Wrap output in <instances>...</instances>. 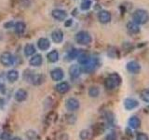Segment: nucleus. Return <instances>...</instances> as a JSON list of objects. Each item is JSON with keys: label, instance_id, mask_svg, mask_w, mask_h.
Here are the masks:
<instances>
[{"label": "nucleus", "instance_id": "obj_1", "mask_svg": "<svg viewBox=\"0 0 149 140\" xmlns=\"http://www.w3.org/2000/svg\"><path fill=\"white\" fill-rule=\"evenodd\" d=\"M149 21V13L146 9L139 8L136 9L132 14V22L137 25H143Z\"/></svg>", "mask_w": 149, "mask_h": 140}, {"label": "nucleus", "instance_id": "obj_2", "mask_svg": "<svg viewBox=\"0 0 149 140\" xmlns=\"http://www.w3.org/2000/svg\"><path fill=\"white\" fill-rule=\"evenodd\" d=\"M120 83H121V78L119 75L116 73L111 74L104 80V85L108 90H114L115 88L120 85Z\"/></svg>", "mask_w": 149, "mask_h": 140}, {"label": "nucleus", "instance_id": "obj_3", "mask_svg": "<svg viewBox=\"0 0 149 140\" xmlns=\"http://www.w3.org/2000/svg\"><path fill=\"white\" fill-rule=\"evenodd\" d=\"M74 39H76L77 43H78L79 45H84V46L91 44L92 41L91 34L87 31H80L77 33L76 36H74Z\"/></svg>", "mask_w": 149, "mask_h": 140}, {"label": "nucleus", "instance_id": "obj_4", "mask_svg": "<svg viewBox=\"0 0 149 140\" xmlns=\"http://www.w3.org/2000/svg\"><path fill=\"white\" fill-rule=\"evenodd\" d=\"M14 62H15V58L9 51H5L0 55V63L4 66H11V65L14 64Z\"/></svg>", "mask_w": 149, "mask_h": 140}, {"label": "nucleus", "instance_id": "obj_5", "mask_svg": "<svg viewBox=\"0 0 149 140\" xmlns=\"http://www.w3.org/2000/svg\"><path fill=\"white\" fill-rule=\"evenodd\" d=\"M98 66V59L97 58H91L90 61L83 65L82 68V71H85L87 73H91L92 71H94L96 69V67Z\"/></svg>", "mask_w": 149, "mask_h": 140}, {"label": "nucleus", "instance_id": "obj_6", "mask_svg": "<svg viewBox=\"0 0 149 140\" xmlns=\"http://www.w3.org/2000/svg\"><path fill=\"white\" fill-rule=\"evenodd\" d=\"M65 107L69 111H76L79 108V102L76 98H68L65 102Z\"/></svg>", "mask_w": 149, "mask_h": 140}, {"label": "nucleus", "instance_id": "obj_7", "mask_svg": "<svg viewBox=\"0 0 149 140\" xmlns=\"http://www.w3.org/2000/svg\"><path fill=\"white\" fill-rule=\"evenodd\" d=\"M126 68L132 74H138L141 70V65L137 62V61H130L127 64H126Z\"/></svg>", "mask_w": 149, "mask_h": 140}, {"label": "nucleus", "instance_id": "obj_8", "mask_svg": "<svg viewBox=\"0 0 149 140\" xmlns=\"http://www.w3.org/2000/svg\"><path fill=\"white\" fill-rule=\"evenodd\" d=\"M51 15L52 17L55 19V20L60 21V22H63L64 21L65 19L67 18V13L65 10H63V9H60V8H55L51 12Z\"/></svg>", "mask_w": 149, "mask_h": 140}, {"label": "nucleus", "instance_id": "obj_9", "mask_svg": "<svg viewBox=\"0 0 149 140\" xmlns=\"http://www.w3.org/2000/svg\"><path fill=\"white\" fill-rule=\"evenodd\" d=\"M112 19L111 13L107 10H101L98 13V20L101 23H104V24H106V23L110 22Z\"/></svg>", "mask_w": 149, "mask_h": 140}, {"label": "nucleus", "instance_id": "obj_10", "mask_svg": "<svg viewBox=\"0 0 149 140\" xmlns=\"http://www.w3.org/2000/svg\"><path fill=\"white\" fill-rule=\"evenodd\" d=\"M50 77L51 78L53 79L54 81H59V80H62L64 77V74L62 68H54L53 70H51L50 72Z\"/></svg>", "mask_w": 149, "mask_h": 140}, {"label": "nucleus", "instance_id": "obj_11", "mask_svg": "<svg viewBox=\"0 0 149 140\" xmlns=\"http://www.w3.org/2000/svg\"><path fill=\"white\" fill-rule=\"evenodd\" d=\"M139 106V103L137 100L132 99V98H127L124 100V107L127 110H132Z\"/></svg>", "mask_w": 149, "mask_h": 140}, {"label": "nucleus", "instance_id": "obj_12", "mask_svg": "<svg viewBox=\"0 0 149 140\" xmlns=\"http://www.w3.org/2000/svg\"><path fill=\"white\" fill-rule=\"evenodd\" d=\"M82 72V68L79 66L77 64H73L70 66L69 68V73H70V76H71L73 78H77L80 76V74Z\"/></svg>", "mask_w": 149, "mask_h": 140}, {"label": "nucleus", "instance_id": "obj_13", "mask_svg": "<svg viewBox=\"0 0 149 140\" xmlns=\"http://www.w3.org/2000/svg\"><path fill=\"white\" fill-rule=\"evenodd\" d=\"M37 47L38 49L41 50H48L50 47V42L48 38H45V37H41L37 41Z\"/></svg>", "mask_w": 149, "mask_h": 140}, {"label": "nucleus", "instance_id": "obj_14", "mask_svg": "<svg viewBox=\"0 0 149 140\" xmlns=\"http://www.w3.org/2000/svg\"><path fill=\"white\" fill-rule=\"evenodd\" d=\"M51 39L55 43H61L63 40V33L61 30H54L51 33Z\"/></svg>", "mask_w": 149, "mask_h": 140}, {"label": "nucleus", "instance_id": "obj_15", "mask_svg": "<svg viewBox=\"0 0 149 140\" xmlns=\"http://www.w3.org/2000/svg\"><path fill=\"white\" fill-rule=\"evenodd\" d=\"M28 79L34 84V85H40L44 80V76L40 74H32L31 76L28 78Z\"/></svg>", "mask_w": 149, "mask_h": 140}, {"label": "nucleus", "instance_id": "obj_16", "mask_svg": "<svg viewBox=\"0 0 149 140\" xmlns=\"http://www.w3.org/2000/svg\"><path fill=\"white\" fill-rule=\"evenodd\" d=\"M42 63H43V59L40 54H34L29 60V64L33 66H40Z\"/></svg>", "mask_w": 149, "mask_h": 140}, {"label": "nucleus", "instance_id": "obj_17", "mask_svg": "<svg viewBox=\"0 0 149 140\" xmlns=\"http://www.w3.org/2000/svg\"><path fill=\"white\" fill-rule=\"evenodd\" d=\"M15 100L17 102H23L26 100L27 98V92L25 90H23V89H20V90H18L16 92H15Z\"/></svg>", "mask_w": 149, "mask_h": 140}, {"label": "nucleus", "instance_id": "obj_18", "mask_svg": "<svg viewBox=\"0 0 149 140\" xmlns=\"http://www.w3.org/2000/svg\"><path fill=\"white\" fill-rule=\"evenodd\" d=\"M141 125V120L136 116H132L130 117L129 120V126L132 129H138Z\"/></svg>", "mask_w": 149, "mask_h": 140}, {"label": "nucleus", "instance_id": "obj_19", "mask_svg": "<svg viewBox=\"0 0 149 140\" xmlns=\"http://www.w3.org/2000/svg\"><path fill=\"white\" fill-rule=\"evenodd\" d=\"M127 30L130 34L135 35V34H138L140 32V28H139V25H137L136 23H134L133 22H130L127 23Z\"/></svg>", "mask_w": 149, "mask_h": 140}, {"label": "nucleus", "instance_id": "obj_20", "mask_svg": "<svg viewBox=\"0 0 149 140\" xmlns=\"http://www.w3.org/2000/svg\"><path fill=\"white\" fill-rule=\"evenodd\" d=\"M69 89H70V85L66 81L61 82L56 86V91L60 93H66L69 91Z\"/></svg>", "mask_w": 149, "mask_h": 140}, {"label": "nucleus", "instance_id": "obj_21", "mask_svg": "<svg viewBox=\"0 0 149 140\" xmlns=\"http://www.w3.org/2000/svg\"><path fill=\"white\" fill-rule=\"evenodd\" d=\"M47 58H48V61L49 63H56L59 60L58 50H53L49 51V52L48 53V55H47Z\"/></svg>", "mask_w": 149, "mask_h": 140}, {"label": "nucleus", "instance_id": "obj_22", "mask_svg": "<svg viewBox=\"0 0 149 140\" xmlns=\"http://www.w3.org/2000/svg\"><path fill=\"white\" fill-rule=\"evenodd\" d=\"M7 78L10 82H15L19 78V72L15 69L9 70V71L8 72V74H7Z\"/></svg>", "mask_w": 149, "mask_h": 140}, {"label": "nucleus", "instance_id": "obj_23", "mask_svg": "<svg viewBox=\"0 0 149 140\" xmlns=\"http://www.w3.org/2000/svg\"><path fill=\"white\" fill-rule=\"evenodd\" d=\"M23 51L25 56H33L36 53V47L33 44H26Z\"/></svg>", "mask_w": 149, "mask_h": 140}, {"label": "nucleus", "instance_id": "obj_24", "mask_svg": "<svg viewBox=\"0 0 149 140\" xmlns=\"http://www.w3.org/2000/svg\"><path fill=\"white\" fill-rule=\"evenodd\" d=\"M14 28H15V32L18 35H22V33L25 31L26 25L23 22H18L14 24Z\"/></svg>", "mask_w": 149, "mask_h": 140}, {"label": "nucleus", "instance_id": "obj_25", "mask_svg": "<svg viewBox=\"0 0 149 140\" xmlns=\"http://www.w3.org/2000/svg\"><path fill=\"white\" fill-rule=\"evenodd\" d=\"M91 57L88 56L87 53H80L78 55V57H77V60H78V63L84 65V64H86L88 61H90Z\"/></svg>", "mask_w": 149, "mask_h": 140}, {"label": "nucleus", "instance_id": "obj_26", "mask_svg": "<svg viewBox=\"0 0 149 140\" xmlns=\"http://www.w3.org/2000/svg\"><path fill=\"white\" fill-rule=\"evenodd\" d=\"M80 54V51H79L78 50H70L68 54H67V60L68 61H71V60H74V59H76L78 57V55Z\"/></svg>", "mask_w": 149, "mask_h": 140}, {"label": "nucleus", "instance_id": "obj_27", "mask_svg": "<svg viewBox=\"0 0 149 140\" xmlns=\"http://www.w3.org/2000/svg\"><path fill=\"white\" fill-rule=\"evenodd\" d=\"M91 7V0H83L81 5H80V8L82 10H88Z\"/></svg>", "mask_w": 149, "mask_h": 140}, {"label": "nucleus", "instance_id": "obj_28", "mask_svg": "<svg viewBox=\"0 0 149 140\" xmlns=\"http://www.w3.org/2000/svg\"><path fill=\"white\" fill-rule=\"evenodd\" d=\"M99 93H100V90L97 87H91L90 90H88V95L91 97H97L99 95Z\"/></svg>", "mask_w": 149, "mask_h": 140}, {"label": "nucleus", "instance_id": "obj_29", "mask_svg": "<svg viewBox=\"0 0 149 140\" xmlns=\"http://www.w3.org/2000/svg\"><path fill=\"white\" fill-rule=\"evenodd\" d=\"M140 96H141L142 99L146 102V103H149V90H143L141 94H140Z\"/></svg>", "mask_w": 149, "mask_h": 140}, {"label": "nucleus", "instance_id": "obj_30", "mask_svg": "<svg viewBox=\"0 0 149 140\" xmlns=\"http://www.w3.org/2000/svg\"><path fill=\"white\" fill-rule=\"evenodd\" d=\"M136 140H149L148 136L143 133H139L137 134V137H136Z\"/></svg>", "mask_w": 149, "mask_h": 140}, {"label": "nucleus", "instance_id": "obj_31", "mask_svg": "<svg viewBox=\"0 0 149 140\" xmlns=\"http://www.w3.org/2000/svg\"><path fill=\"white\" fill-rule=\"evenodd\" d=\"M1 140H11V135L9 133L5 132L1 135Z\"/></svg>", "mask_w": 149, "mask_h": 140}, {"label": "nucleus", "instance_id": "obj_32", "mask_svg": "<svg viewBox=\"0 0 149 140\" xmlns=\"http://www.w3.org/2000/svg\"><path fill=\"white\" fill-rule=\"evenodd\" d=\"M88 131H86V130H84V131H82V132L80 133V137H81V139L82 140H86L88 137Z\"/></svg>", "mask_w": 149, "mask_h": 140}, {"label": "nucleus", "instance_id": "obj_33", "mask_svg": "<svg viewBox=\"0 0 149 140\" xmlns=\"http://www.w3.org/2000/svg\"><path fill=\"white\" fill-rule=\"evenodd\" d=\"M105 140H116V135L115 133H111L106 135Z\"/></svg>", "mask_w": 149, "mask_h": 140}, {"label": "nucleus", "instance_id": "obj_34", "mask_svg": "<svg viewBox=\"0 0 149 140\" xmlns=\"http://www.w3.org/2000/svg\"><path fill=\"white\" fill-rule=\"evenodd\" d=\"M13 25H14L13 22L10 21V22H8L5 23V24H4V27H5V28H8H8H11Z\"/></svg>", "mask_w": 149, "mask_h": 140}, {"label": "nucleus", "instance_id": "obj_35", "mask_svg": "<svg viewBox=\"0 0 149 140\" xmlns=\"http://www.w3.org/2000/svg\"><path fill=\"white\" fill-rule=\"evenodd\" d=\"M73 22V21L72 20H68V22L65 23V26H69L70 24H71V23Z\"/></svg>", "mask_w": 149, "mask_h": 140}, {"label": "nucleus", "instance_id": "obj_36", "mask_svg": "<svg viewBox=\"0 0 149 140\" xmlns=\"http://www.w3.org/2000/svg\"><path fill=\"white\" fill-rule=\"evenodd\" d=\"M11 140H22V138H20V137H13V138H11Z\"/></svg>", "mask_w": 149, "mask_h": 140}]
</instances>
